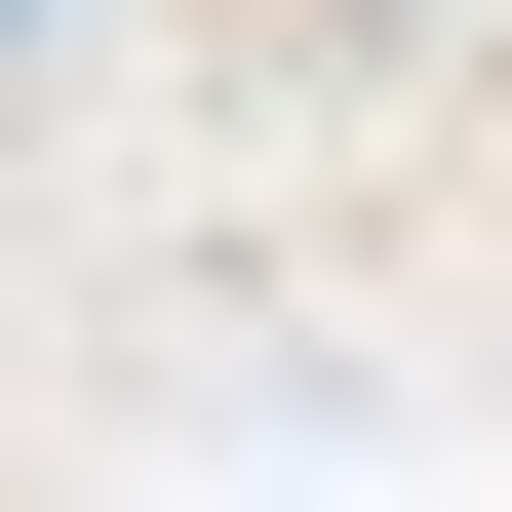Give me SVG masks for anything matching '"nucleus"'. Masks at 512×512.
<instances>
[{
    "label": "nucleus",
    "mask_w": 512,
    "mask_h": 512,
    "mask_svg": "<svg viewBox=\"0 0 512 512\" xmlns=\"http://www.w3.org/2000/svg\"><path fill=\"white\" fill-rule=\"evenodd\" d=\"M79 40H119V0H0V79H79Z\"/></svg>",
    "instance_id": "f257e3e1"
}]
</instances>
